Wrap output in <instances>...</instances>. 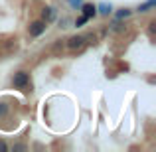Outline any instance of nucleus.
I'll return each instance as SVG.
<instances>
[{
    "mask_svg": "<svg viewBox=\"0 0 156 152\" xmlns=\"http://www.w3.org/2000/svg\"><path fill=\"white\" fill-rule=\"evenodd\" d=\"M12 83H14L16 89H26L28 85H30V73H26V71L14 73V79H12Z\"/></svg>",
    "mask_w": 156,
    "mask_h": 152,
    "instance_id": "nucleus-1",
    "label": "nucleus"
},
{
    "mask_svg": "<svg viewBox=\"0 0 156 152\" xmlns=\"http://www.w3.org/2000/svg\"><path fill=\"white\" fill-rule=\"evenodd\" d=\"M46 22H44V20H36V22H32L30 24V28H28V30H30V36H34V38H38V36H42L44 32H46Z\"/></svg>",
    "mask_w": 156,
    "mask_h": 152,
    "instance_id": "nucleus-2",
    "label": "nucleus"
},
{
    "mask_svg": "<svg viewBox=\"0 0 156 152\" xmlns=\"http://www.w3.org/2000/svg\"><path fill=\"white\" fill-rule=\"evenodd\" d=\"M85 46V36H73V38L67 40V48L69 50H81V48Z\"/></svg>",
    "mask_w": 156,
    "mask_h": 152,
    "instance_id": "nucleus-3",
    "label": "nucleus"
},
{
    "mask_svg": "<svg viewBox=\"0 0 156 152\" xmlns=\"http://www.w3.org/2000/svg\"><path fill=\"white\" fill-rule=\"evenodd\" d=\"M79 8H81V12H83L85 18H95V16H97V6L91 4V2H83Z\"/></svg>",
    "mask_w": 156,
    "mask_h": 152,
    "instance_id": "nucleus-4",
    "label": "nucleus"
},
{
    "mask_svg": "<svg viewBox=\"0 0 156 152\" xmlns=\"http://www.w3.org/2000/svg\"><path fill=\"white\" fill-rule=\"evenodd\" d=\"M42 20L46 24H50V22H53L55 20V8H51V6H46L42 10Z\"/></svg>",
    "mask_w": 156,
    "mask_h": 152,
    "instance_id": "nucleus-5",
    "label": "nucleus"
},
{
    "mask_svg": "<svg viewBox=\"0 0 156 152\" xmlns=\"http://www.w3.org/2000/svg\"><path fill=\"white\" fill-rule=\"evenodd\" d=\"M111 12H113V6H111V4H107V2L97 4V14H101V16H109Z\"/></svg>",
    "mask_w": 156,
    "mask_h": 152,
    "instance_id": "nucleus-6",
    "label": "nucleus"
},
{
    "mask_svg": "<svg viewBox=\"0 0 156 152\" xmlns=\"http://www.w3.org/2000/svg\"><path fill=\"white\" fill-rule=\"evenodd\" d=\"M156 4V0H146V2H142V4H138V8H136V12H140V14H144V12H148L150 8H152Z\"/></svg>",
    "mask_w": 156,
    "mask_h": 152,
    "instance_id": "nucleus-7",
    "label": "nucleus"
},
{
    "mask_svg": "<svg viewBox=\"0 0 156 152\" xmlns=\"http://www.w3.org/2000/svg\"><path fill=\"white\" fill-rule=\"evenodd\" d=\"M130 14H133V10H129V8H121V10L117 12V20H125V18H129Z\"/></svg>",
    "mask_w": 156,
    "mask_h": 152,
    "instance_id": "nucleus-8",
    "label": "nucleus"
},
{
    "mask_svg": "<svg viewBox=\"0 0 156 152\" xmlns=\"http://www.w3.org/2000/svg\"><path fill=\"white\" fill-rule=\"evenodd\" d=\"M67 2H69V6H71V8H79L81 4H83V0H67Z\"/></svg>",
    "mask_w": 156,
    "mask_h": 152,
    "instance_id": "nucleus-9",
    "label": "nucleus"
},
{
    "mask_svg": "<svg viewBox=\"0 0 156 152\" xmlns=\"http://www.w3.org/2000/svg\"><path fill=\"white\" fill-rule=\"evenodd\" d=\"M87 20H89V18H85V16H81V18H77V20H75V26H77V28H79V26H83V24L87 22Z\"/></svg>",
    "mask_w": 156,
    "mask_h": 152,
    "instance_id": "nucleus-10",
    "label": "nucleus"
},
{
    "mask_svg": "<svg viewBox=\"0 0 156 152\" xmlns=\"http://www.w3.org/2000/svg\"><path fill=\"white\" fill-rule=\"evenodd\" d=\"M0 150H2V152L8 150V146H6V142H4V140H0Z\"/></svg>",
    "mask_w": 156,
    "mask_h": 152,
    "instance_id": "nucleus-11",
    "label": "nucleus"
}]
</instances>
